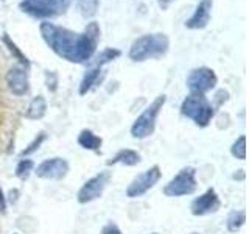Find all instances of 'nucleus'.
Masks as SVG:
<instances>
[{
  "mask_svg": "<svg viewBox=\"0 0 249 234\" xmlns=\"http://www.w3.org/2000/svg\"><path fill=\"white\" fill-rule=\"evenodd\" d=\"M39 31L44 42L58 57L76 64L89 61L93 57L101 36V30L97 22H89L83 33H75L53 22H41Z\"/></svg>",
  "mask_w": 249,
  "mask_h": 234,
  "instance_id": "1",
  "label": "nucleus"
},
{
  "mask_svg": "<svg viewBox=\"0 0 249 234\" xmlns=\"http://www.w3.org/2000/svg\"><path fill=\"white\" fill-rule=\"evenodd\" d=\"M170 39L163 33H150L139 36L131 44L128 57L134 62H143L146 59L160 58L168 52Z\"/></svg>",
  "mask_w": 249,
  "mask_h": 234,
  "instance_id": "2",
  "label": "nucleus"
},
{
  "mask_svg": "<svg viewBox=\"0 0 249 234\" xmlns=\"http://www.w3.org/2000/svg\"><path fill=\"white\" fill-rule=\"evenodd\" d=\"M181 114L192 119L201 128H206L215 116L213 105L202 94H190L181 105Z\"/></svg>",
  "mask_w": 249,
  "mask_h": 234,
  "instance_id": "3",
  "label": "nucleus"
},
{
  "mask_svg": "<svg viewBox=\"0 0 249 234\" xmlns=\"http://www.w3.org/2000/svg\"><path fill=\"white\" fill-rule=\"evenodd\" d=\"M167 97L160 94V96L156 97L150 105H148L143 113L140 114L134 123L131 125V136L134 139H146L150 137L154 128H156V120H158V116L160 114L163 105H165Z\"/></svg>",
  "mask_w": 249,
  "mask_h": 234,
  "instance_id": "4",
  "label": "nucleus"
},
{
  "mask_svg": "<svg viewBox=\"0 0 249 234\" xmlns=\"http://www.w3.org/2000/svg\"><path fill=\"white\" fill-rule=\"evenodd\" d=\"M198 181H196V169L195 167H184L179 170V174L171 178L163 187V194L167 197H184L190 195L196 191Z\"/></svg>",
  "mask_w": 249,
  "mask_h": 234,
  "instance_id": "5",
  "label": "nucleus"
},
{
  "mask_svg": "<svg viewBox=\"0 0 249 234\" xmlns=\"http://www.w3.org/2000/svg\"><path fill=\"white\" fill-rule=\"evenodd\" d=\"M109 181H111V172H100L98 175L88 179V181L81 186V189L78 191V195H76L78 203L88 205V203L100 198L101 195H103L106 186L109 184Z\"/></svg>",
  "mask_w": 249,
  "mask_h": 234,
  "instance_id": "6",
  "label": "nucleus"
},
{
  "mask_svg": "<svg viewBox=\"0 0 249 234\" xmlns=\"http://www.w3.org/2000/svg\"><path fill=\"white\" fill-rule=\"evenodd\" d=\"M162 176V172L159 166H153L150 169H146L145 172H142L140 175H137L132 181L129 183V186L126 187V195L129 198H137L142 197L143 194H146L150 189L158 184V181Z\"/></svg>",
  "mask_w": 249,
  "mask_h": 234,
  "instance_id": "7",
  "label": "nucleus"
},
{
  "mask_svg": "<svg viewBox=\"0 0 249 234\" xmlns=\"http://www.w3.org/2000/svg\"><path fill=\"white\" fill-rule=\"evenodd\" d=\"M218 83V77L210 67H196L187 77V88L192 94H202L212 91Z\"/></svg>",
  "mask_w": 249,
  "mask_h": 234,
  "instance_id": "8",
  "label": "nucleus"
},
{
  "mask_svg": "<svg viewBox=\"0 0 249 234\" xmlns=\"http://www.w3.org/2000/svg\"><path fill=\"white\" fill-rule=\"evenodd\" d=\"M6 88L13 96L23 97L30 91V81H28V70L22 66H13L8 69L5 75Z\"/></svg>",
  "mask_w": 249,
  "mask_h": 234,
  "instance_id": "9",
  "label": "nucleus"
},
{
  "mask_svg": "<svg viewBox=\"0 0 249 234\" xmlns=\"http://www.w3.org/2000/svg\"><path fill=\"white\" fill-rule=\"evenodd\" d=\"M69 172V162L64 158H50L36 167L35 174L41 179H62Z\"/></svg>",
  "mask_w": 249,
  "mask_h": 234,
  "instance_id": "10",
  "label": "nucleus"
},
{
  "mask_svg": "<svg viewBox=\"0 0 249 234\" xmlns=\"http://www.w3.org/2000/svg\"><path fill=\"white\" fill-rule=\"evenodd\" d=\"M221 206V201L218 194L215 192V189H207L204 194H201L199 197H196L190 205V211L193 215L201 217V215H207V214H212L216 213L218 209Z\"/></svg>",
  "mask_w": 249,
  "mask_h": 234,
  "instance_id": "11",
  "label": "nucleus"
},
{
  "mask_svg": "<svg viewBox=\"0 0 249 234\" xmlns=\"http://www.w3.org/2000/svg\"><path fill=\"white\" fill-rule=\"evenodd\" d=\"M19 8L22 13L35 19H52L58 16L56 10L52 6L49 0H22Z\"/></svg>",
  "mask_w": 249,
  "mask_h": 234,
  "instance_id": "12",
  "label": "nucleus"
},
{
  "mask_svg": "<svg viewBox=\"0 0 249 234\" xmlns=\"http://www.w3.org/2000/svg\"><path fill=\"white\" fill-rule=\"evenodd\" d=\"M212 8H213V0H199L193 14L185 20V28L189 30L206 28L210 22V18H212Z\"/></svg>",
  "mask_w": 249,
  "mask_h": 234,
  "instance_id": "13",
  "label": "nucleus"
},
{
  "mask_svg": "<svg viewBox=\"0 0 249 234\" xmlns=\"http://www.w3.org/2000/svg\"><path fill=\"white\" fill-rule=\"evenodd\" d=\"M14 122L16 120L6 114V109L2 105V101H0V155L6 150L8 144H10L11 136L14 133Z\"/></svg>",
  "mask_w": 249,
  "mask_h": 234,
  "instance_id": "14",
  "label": "nucleus"
},
{
  "mask_svg": "<svg viewBox=\"0 0 249 234\" xmlns=\"http://www.w3.org/2000/svg\"><path fill=\"white\" fill-rule=\"evenodd\" d=\"M139 162H140V155L136 150L123 148V150L117 152L106 164L107 166H115V164H123V166H137Z\"/></svg>",
  "mask_w": 249,
  "mask_h": 234,
  "instance_id": "15",
  "label": "nucleus"
},
{
  "mask_svg": "<svg viewBox=\"0 0 249 234\" xmlns=\"http://www.w3.org/2000/svg\"><path fill=\"white\" fill-rule=\"evenodd\" d=\"M78 144H80V147H83L84 150L98 152L101 145H103V139L98 135H95L92 130H83L80 135H78Z\"/></svg>",
  "mask_w": 249,
  "mask_h": 234,
  "instance_id": "16",
  "label": "nucleus"
},
{
  "mask_svg": "<svg viewBox=\"0 0 249 234\" xmlns=\"http://www.w3.org/2000/svg\"><path fill=\"white\" fill-rule=\"evenodd\" d=\"M47 113V100L44 96H36L30 101V105L25 111V117L28 120H39L42 119Z\"/></svg>",
  "mask_w": 249,
  "mask_h": 234,
  "instance_id": "17",
  "label": "nucleus"
},
{
  "mask_svg": "<svg viewBox=\"0 0 249 234\" xmlns=\"http://www.w3.org/2000/svg\"><path fill=\"white\" fill-rule=\"evenodd\" d=\"M2 42H3V45L8 49V52H10V53L13 55V58H14V59H18V61H19V64H20L22 67H25L27 70H30V67H31L30 59L27 58V55L19 49L18 44H16V42L13 41V39L10 38V35H8V33H3V35H2Z\"/></svg>",
  "mask_w": 249,
  "mask_h": 234,
  "instance_id": "18",
  "label": "nucleus"
},
{
  "mask_svg": "<svg viewBox=\"0 0 249 234\" xmlns=\"http://www.w3.org/2000/svg\"><path fill=\"white\" fill-rule=\"evenodd\" d=\"M100 75H101V67H92L90 70H88V72L84 74L83 80L80 83V89H78L80 96H86V94L93 88V84H97Z\"/></svg>",
  "mask_w": 249,
  "mask_h": 234,
  "instance_id": "19",
  "label": "nucleus"
},
{
  "mask_svg": "<svg viewBox=\"0 0 249 234\" xmlns=\"http://www.w3.org/2000/svg\"><path fill=\"white\" fill-rule=\"evenodd\" d=\"M75 2L84 19H92L98 13L100 0H75Z\"/></svg>",
  "mask_w": 249,
  "mask_h": 234,
  "instance_id": "20",
  "label": "nucleus"
},
{
  "mask_svg": "<svg viewBox=\"0 0 249 234\" xmlns=\"http://www.w3.org/2000/svg\"><path fill=\"white\" fill-rule=\"evenodd\" d=\"M122 57V50L120 49H115V47H107V49L101 50L98 55H97V67H101L107 64V62H112L115 59H119Z\"/></svg>",
  "mask_w": 249,
  "mask_h": 234,
  "instance_id": "21",
  "label": "nucleus"
},
{
  "mask_svg": "<svg viewBox=\"0 0 249 234\" xmlns=\"http://www.w3.org/2000/svg\"><path fill=\"white\" fill-rule=\"evenodd\" d=\"M246 222V213L243 209L241 211H233V213L228 217V222H226V226H228V231L235 233L238 231L241 226Z\"/></svg>",
  "mask_w": 249,
  "mask_h": 234,
  "instance_id": "22",
  "label": "nucleus"
},
{
  "mask_svg": "<svg viewBox=\"0 0 249 234\" xmlns=\"http://www.w3.org/2000/svg\"><path fill=\"white\" fill-rule=\"evenodd\" d=\"M45 140H47V133H45V131L37 133V135L35 136V139L31 140V142L20 152V156H22V158H27V156L33 155V153L37 150V148L45 142Z\"/></svg>",
  "mask_w": 249,
  "mask_h": 234,
  "instance_id": "23",
  "label": "nucleus"
},
{
  "mask_svg": "<svg viewBox=\"0 0 249 234\" xmlns=\"http://www.w3.org/2000/svg\"><path fill=\"white\" fill-rule=\"evenodd\" d=\"M35 169V162L25 158V159H20L18 162V166H16V170H14V175L18 176L19 179H27L30 176V174L33 172Z\"/></svg>",
  "mask_w": 249,
  "mask_h": 234,
  "instance_id": "24",
  "label": "nucleus"
},
{
  "mask_svg": "<svg viewBox=\"0 0 249 234\" xmlns=\"http://www.w3.org/2000/svg\"><path fill=\"white\" fill-rule=\"evenodd\" d=\"M231 155L240 161L246 159V137L245 136H240L237 140H233V144L231 147Z\"/></svg>",
  "mask_w": 249,
  "mask_h": 234,
  "instance_id": "25",
  "label": "nucleus"
},
{
  "mask_svg": "<svg viewBox=\"0 0 249 234\" xmlns=\"http://www.w3.org/2000/svg\"><path fill=\"white\" fill-rule=\"evenodd\" d=\"M45 84H47V89H49L50 92H56V89H58L56 72H50V70H47L45 72Z\"/></svg>",
  "mask_w": 249,
  "mask_h": 234,
  "instance_id": "26",
  "label": "nucleus"
},
{
  "mask_svg": "<svg viewBox=\"0 0 249 234\" xmlns=\"http://www.w3.org/2000/svg\"><path fill=\"white\" fill-rule=\"evenodd\" d=\"M228 98H229V92L228 91H224V89H220L216 92V96H215V106L216 108H220V106H223L226 101H228ZM213 106V108H215Z\"/></svg>",
  "mask_w": 249,
  "mask_h": 234,
  "instance_id": "27",
  "label": "nucleus"
},
{
  "mask_svg": "<svg viewBox=\"0 0 249 234\" xmlns=\"http://www.w3.org/2000/svg\"><path fill=\"white\" fill-rule=\"evenodd\" d=\"M101 234H123V233L120 231V228L115 223H107L106 226H103Z\"/></svg>",
  "mask_w": 249,
  "mask_h": 234,
  "instance_id": "28",
  "label": "nucleus"
},
{
  "mask_svg": "<svg viewBox=\"0 0 249 234\" xmlns=\"http://www.w3.org/2000/svg\"><path fill=\"white\" fill-rule=\"evenodd\" d=\"M6 213V197L2 191V187H0V214H5Z\"/></svg>",
  "mask_w": 249,
  "mask_h": 234,
  "instance_id": "29",
  "label": "nucleus"
},
{
  "mask_svg": "<svg viewBox=\"0 0 249 234\" xmlns=\"http://www.w3.org/2000/svg\"><path fill=\"white\" fill-rule=\"evenodd\" d=\"M18 191L16 189H13V191H10V200H11V203H14L16 200H18Z\"/></svg>",
  "mask_w": 249,
  "mask_h": 234,
  "instance_id": "30",
  "label": "nucleus"
},
{
  "mask_svg": "<svg viewBox=\"0 0 249 234\" xmlns=\"http://www.w3.org/2000/svg\"><path fill=\"white\" fill-rule=\"evenodd\" d=\"M0 234H2V226H0Z\"/></svg>",
  "mask_w": 249,
  "mask_h": 234,
  "instance_id": "31",
  "label": "nucleus"
},
{
  "mask_svg": "<svg viewBox=\"0 0 249 234\" xmlns=\"http://www.w3.org/2000/svg\"><path fill=\"white\" fill-rule=\"evenodd\" d=\"M192 234H199V233H192Z\"/></svg>",
  "mask_w": 249,
  "mask_h": 234,
  "instance_id": "32",
  "label": "nucleus"
},
{
  "mask_svg": "<svg viewBox=\"0 0 249 234\" xmlns=\"http://www.w3.org/2000/svg\"><path fill=\"white\" fill-rule=\"evenodd\" d=\"M153 234H158V233H153Z\"/></svg>",
  "mask_w": 249,
  "mask_h": 234,
  "instance_id": "33",
  "label": "nucleus"
},
{
  "mask_svg": "<svg viewBox=\"0 0 249 234\" xmlns=\"http://www.w3.org/2000/svg\"><path fill=\"white\" fill-rule=\"evenodd\" d=\"M14 234H18V233H14Z\"/></svg>",
  "mask_w": 249,
  "mask_h": 234,
  "instance_id": "34",
  "label": "nucleus"
}]
</instances>
